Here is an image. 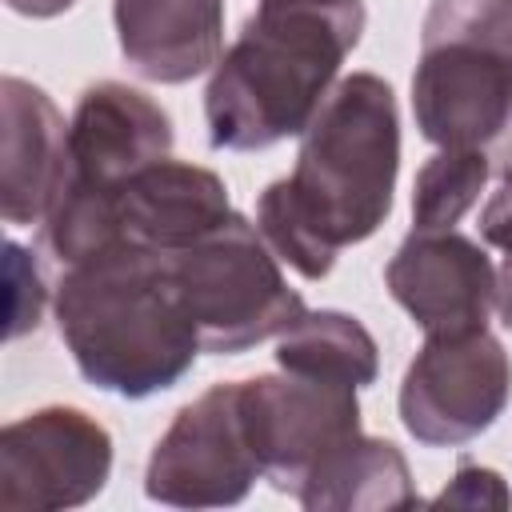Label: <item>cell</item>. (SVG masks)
Wrapping results in <instances>:
<instances>
[{
    "instance_id": "6da1fadb",
    "label": "cell",
    "mask_w": 512,
    "mask_h": 512,
    "mask_svg": "<svg viewBox=\"0 0 512 512\" xmlns=\"http://www.w3.org/2000/svg\"><path fill=\"white\" fill-rule=\"evenodd\" d=\"M400 176V108L376 72L340 76L308 128L296 168L256 200L268 248L304 280H324L348 244L368 240L392 212Z\"/></svg>"
},
{
    "instance_id": "7a4b0ae2",
    "label": "cell",
    "mask_w": 512,
    "mask_h": 512,
    "mask_svg": "<svg viewBox=\"0 0 512 512\" xmlns=\"http://www.w3.org/2000/svg\"><path fill=\"white\" fill-rule=\"evenodd\" d=\"M364 0H260L204 88L212 148L264 152L300 136L364 36Z\"/></svg>"
},
{
    "instance_id": "3957f363",
    "label": "cell",
    "mask_w": 512,
    "mask_h": 512,
    "mask_svg": "<svg viewBox=\"0 0 512 512\" xmlns=\"http://www.w3.org/2000/svg\"><path fill=\"white\" fill-rule=\"evenodd\" d=\"M52 316L80 376L124 400L176 388L204 352L168 256L136 244L68 264L52 292Z\"/></svg>"
},
{
    "instance_id": "277c9868",
    "label": "cell",
    "mask_w": 512,
    "mask_h": 512,
    "mask_svg": "<svg viewBox=\"0 0 512 512\" xmlns=\"http://www.w3.org/2000/svg\"><path fill=\"white\" fill-rule=\"evenodd\" d=\"M412 116L428 144L480 152L496 180L512 176V0H432Z\"/></svg>"
},
{
    "instance_id": "5b68a950",
    "label": "cell",
    "mask_w": 512,
    "mask_h": 512,
    "mask_svg": "<svg viewBox=\"0 0 512 512\" xmlns=\"http://www.w3.org/2000/svg\"><path fill=\"white\" fill-rule=\"evenodd\" d=\"M168 272L200 332V348L216 356L248 352L288 332L308 312L304 296L284 280L280 256L240 212L172 252Z\"/></svg>"
},
{
    "instance_id": "8992f818",
    "label": "cell",
    "mask_w": 512,
    "mask_h": 512,
    "mask_svg": "<svg viewBox=\"0 0 512 512\" xmlns=\"http://www.w3.org/2000/svg\"><path fill=\"white\" fill-rule=\"evenodd\" d=\"M512 396V360L488 328L432 332L404 368L400 424L424 448H456L488 432Z\"/></svg>"
},
{
    "instance_id": "52a82bcc",
    "label": "cell",
    "mask_w": 512,
    "mask_h": 512,
    "mask_svg": "<svg viewBox=\"0 0 512 512\" xmlns=\"http://www.w3.org/2000/svg\"><path fill=\"white\" fill-rule=\"evenodd\" d=\"M260 476L240 412V380H224L184 404L160 432L144 468V496L172 508H228Z\"/></svg>"
},
{
    "instance_id": "ba28073f",
    "label": "cell",
    "mask_w": 512,
    "mask_h": 512,
    "mask_svg": "<svg viewBox=\"0 0 512 512\" xmlns=\"http://www.w3.org/2000/svg\"><path fill=\"white\" fill-rule=\"evenodd\" d=\"M240 412L264 480L284 496H296L328 452L360 436L356 384L284 368L240 380Z\"/></svg>"
},
{
    "instance_id": "9c48e42d",
    "label": "cell",
    "mask_w": 512,
    "mask_h": 512,
    "mask_svg": "<svg viewBox=\"0 0 512 512\" xmlns=\"http://www.w3.org/2000/svg\"><path fill=\"white\" fill-rule=\"evenodd\" d=\"M112 476L108 428L72 404H44L0 432V504L4 508H80Z\"/></svg>"
},
{
    "instance_id": "30bf717a",
    "label": "cell",
    "mask_w": 512,
    "mask_h": 512,
    "mask_svg": "<svg viewBox=\"0 0 512 512\" xmlns=\"http://www.w3.org/2000/svg\"><path fill=\"white\" fill-rule=\"evenodd\" d=\"M384 284L424 336L488 328L496 308V264L456 228H412L384 264Z\"/></svg>"
},
{
    "instance_id": "8fae6325",
    "label": "cell",
    "mask_w": 512,
    "mask_h": 512,
    "mask_svg": "<svg viewBox=\"0 0 512 512\" xmlns=\"http://www.w3.org/2000/svg\"><path fill=\"white\" fill-rule=\"evenodd\" d=\"M72 176L68 120L52 96L20 76L0 80V216L16 228L44 224Z\"/></svg>"
},
{
    "instance_id": "7c38bea8",
    "label": "cell",
    "mask_w": 512,
    "mask_h": 512,
    "mask_svg": "<svg viewBox=\"0 0 512 512\" xmlns=\"http://www.w3.org/2000/svg\"><path fill=\"white\" fill-rule=\"evenodd\" d=\"M172 116L140 88L96 80L80 92L68 120L72 180L120 188L132 172L172 156Z\"/></svg>"
},
{
    "instance_id": "4fadbf2b",
    "label": "cell",
    "mask_w": 512,
    "mask_h": 512,
    "mask_svg": "<svg viewBox=\"0 0 512 512\" xmlns=\"http://www.w3.org/2000/svg\"><path fill=\"white\" fill-rule=\"evenodd\" d=\"M112 212L120 244H136L172 256L232 216L228 184L192 160H152L112 188Z\"/></svg>"
},
{
    "instance_id": "5bb4252c",
    "label": "cell",
    "mask_w": 512,
    "mask_h": 512,
    "mask_svg": "<svg viewBox=\"0 0 512 512\" xmlns=\"http://www.w3.org/2000/svg\"><path fill=\"white\" fill-rule=\"evenodd\" d=\"M124 64L152 84H188L224 56V0H112Z\"/></svg>"
},
{
    "instance_id": "9a60e30c",
    "label": "cell",
    "mask_w": 512,
    "mask_h": 512,
    "mask_svg": "<svg viewBox=\"0 0 512 512\" xmlns=\"http://www.w3.org/2000/svg\"><path fill=\"white\" fill-rule=\"evenodd\" d=\"M296 500L308 512H388L420 504L404 452L364 432L328 452L300 484Z\"/></svg>"
},
{
    "instance_id": "2e32d148",
    "label": "cell",
    "mask_w": 512,
    "mask_h": 512,
    "mask_svg": "<svg viewBox=\"0 0 512 512\" xmlns=\"http://www.w3.org/2000/svg\"><path fill=\"white\" fill-rule=\"evenodd\" d=\"M276 364L284 372L364 388L380 372V348L356 316L336 308H316L276 336Z\"/></svg>"
},
{
    "instance_id": "e0dca14e",
    "label": "cell",
    "mask_w": 512,
    "mask_h": 512,
    "mask_svg": "<svg viewBox=\"0 0 512 512\" xmlns=\"http://www.w3.org/2000/svg\"><path fill=\"white\" fill-rule=\"evenodd\" d=\"M492 168L480 152L436 148L416 172L412 184V228H456L476 204Z\"/></svg>"
},
{
    "instance_id": "ac0fdd59",
    "label": "cell",
    "mask_w": 512,
    "mask_h": 512,
    "mask_svg": "<svg viewBox=\"0 0 512 512\" xmlns=\"http://www.w3.org/2000/svg\"><path fill=\"white\" fill-rule=\"evenodd\" d=\"M8 280H12V312H8V340L24 336L28 328L40 324V308H44V280L32 264V256L8 240Z\"/></svg>"
},
{
    "instance_id": "d6986e66",
    "label": "cell",
    "mask_w": 512,
    "mask_h": 512,
    "mask_svg": "<svg viewBox=\"0 0 512 512\" xmlns=\"http://www.w3.org/2000/svg\"><path fill=\"white\" fill-rule=\"evenodd\" d=\"M432 504H456V508H512V492L500 472L480 468L472 460H460L456 476L440 488Z\"/></svg>"
},
{
    "instance_id": "ffe728a7",
    "label": "cell",
    "mask_w": 512,
    "mask_h": 512,
    "mask_svg": "<svg viewBox=\"0 0 512 512\" xmlns=\"http://www.w3.org/2000/svg\"><path fill=\"white\" fill-rule=\"evenodd\" d=\"M480 236H484V244L512 252V176H504L500 188L480 208Z\"/></svg>"
},
{
    "instance_id": "44dd1931",
    "label": "cell",
    "mask_w": 512,
    "mask_h": 512,
    "mask_svg": "<svg viewBox=\"0 0 512 512\" xmlns=\"http://www.w3.org/2000/svg\"><path fill=\"white\" fill-rule=\"evenodd\" d=\"M12 12H20V16H32V20H52V16H60V12H68L76 0H4Z\"/></svg>"
},
{
    "instance_id": "7402d4cb",
    "label": "cell",
    "mask_w": 512,
    "mask_h": 512,
    "mask_svg": "<svg viewBox=\"0 0 512 512\" xmlns=\"http://www.w3.org/2000/svg\"><path fill=\"white\" fill-rule=\"evenodd\" d=\"M496 312L512 328V252H504V264L496 268Z\"/></svg>"
}]
</instances>
